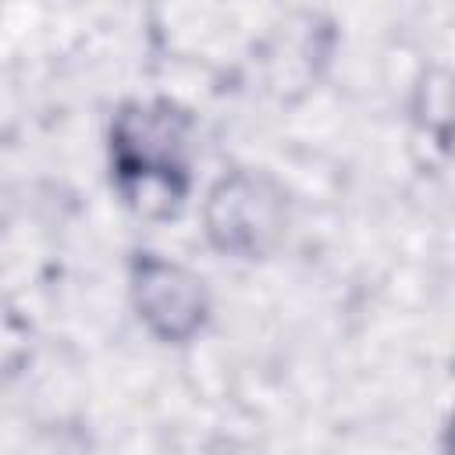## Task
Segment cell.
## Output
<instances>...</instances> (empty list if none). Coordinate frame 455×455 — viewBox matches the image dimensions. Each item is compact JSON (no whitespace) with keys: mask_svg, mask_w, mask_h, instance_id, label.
<instances>
[{"mask_svg":"<svg viewBox=\"0 0 455 455\" xmlns=\"http://www.w3.org/2000/svg\"><path fill=\"white\" fill-rule=\"evenodd\" d=\"M206 242L231 259L270 256L288 231V192L259 167H235L203 199Z\"/></svg>","mask_w":455,"mask_h":455,"instance_id":"7a4b0ae2","label":"cell"},{"mask_svg":"<svg viewBox=\"0 0 455 455\" xmlns=\"http://www.w3.org/2000/svg\"><path fill=\"white\" fill-rule=\"evenodd\" d=\"M192 117L171 100H135L110 124V174L124 203L146 217L178 213L188 196Z\"/></svg>","mask_w":455,"mask_h":455,"instance_id":"6da1fadb","label":"cell"},{"mask_svg":"<svg viewBox=\"0 0 455 455\" xmlns=\"http://www.w3.org/2000/svg\"><path fill=\"white\" fill-rule=\"evenodd\" d=\"M448 451L455 455V416H451V427H448Z\"/></svg>","mask_w":455,"mask_h":455,"instance_id":"277c9868","label":"cell"},{"mask_svg":"<svg viewBox=\"0 0 455 455\" xmlns=\"http://www.w3.org/2000/svg\"><path fill=\"white\" fill-rule=\"evenodd\" d=\"M132 288V306L142 320V327L167 345H185L192 341L206 320H210V295L199 274L188 267L156 256V252H139L132 259L128 274Z\"/></svg>","mask_w":455,"mask_h":455,"instance_id":"3957f363","label":"cell"}]
</instances>
